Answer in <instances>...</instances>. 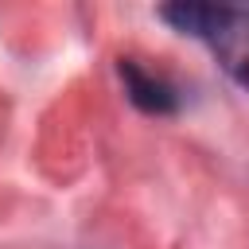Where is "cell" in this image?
<instances>
[{"label": "cell", "mask_w": 249, "mask_h": 249, "mask_svg": "<svg viewBox=\"0 0 249 249\" xmlns=\"http://www.w3.org/2000/svg\"><path fill=\"white\" fill-rule=\"evenodd\" d=\"M160 19L175 31L206 43L218 58V66L249 93V4H202V0H179L163 4Z\"/></svg>", "instance_id": "1"}, {"label": "cell", "mask_w": 249, "mask_h": 249, "mask_svg": "<svg viewBox=\"0 0 249 249\" xmlns=\"http://www.w3.org/2000/svg\"><path fill=\"white\" fill-rule=\"evenodd\" d=\"M117 74H121V82H124L128 101H132L140 113L167 117V113L179 109V89H175L163 74H152L148 66H140L136 58H121V62H117Z\"/></svg>", "instance_id": "2"}]
</instances>
